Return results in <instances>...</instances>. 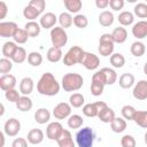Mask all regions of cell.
<instances>
[{"instance_id":"11","label":"cell","mask_w":147,"mask_h":147,"mask_svg":"<svg viewBox=\"0 0 147 147\" xmlns=\"http://www.w3.org/2000/svg\"><path fill=\"white\" fill-rule=\"evenodd\" d=\"M63 130L64 129H63V126L60 122H52L46 127V136H47L48 139L56 141L60 138V136L62 134Z\"/></svg>"},{"instance_id":"30","label":"cell","mask_w":147,"mask_h":147,"mask_svg":"<svg viewBox=\"0 0 147 147\" xmlns=\"http://www.w3.org/2000/svg\"><path fill=\"white\" fill-rule=\"evenodd\" d=\"M133 122L138 126L147 129V110H137L133 117Z\"/></svg>"},{"instance_id":"6","label":"cell","mask_w":147,"mask_h":147,"mask_svg":"<svg viewBox=\"0 0 147 147\" xmlns=\"http://www.w3.org/2000/svg\"><path fill=\"white\" fill-rule=\"evenodd\" d=\"M83 53H84V51L79 46H72V47H70L69 51L63 56V63L65 65H68V67H71L74 64H79Z\"/></svg>"},{"instance_id":"42","label":"cell","mask_w":147,"mask_h":147,"mask_svg":"<svg viewBox=\"0 0 147 147\" xmlns=\"http://www.w3.org/2000/svg\"><path fill=\"white\" fill-rule=\"evenodd\" d=\"M83 117L80 115H70V117L68 118V126L70 129H79L83 125Z\"/></svg>"},{"instance_id":"51","label":"cell","mask_w":147,"mask_h":147,"mask_svg":"<svg viewBox=\"0 0 147 147\" xmlns=\"http://www.w3.org/2000/svg\"><path fill=\"white\" fill-rule=\"evenodd\" d=\"M124 0H110L109 1V6H110V8L113 9V10H116V11H118V10H121L123 7H124Z\"/></svg>"},{"instance_id":"34","label":"cell","mask_w":147,"mask_h":147,"mask_svg":"<svg viewBox=\"0 0 147 147\" xmlns=\"http://www.w3.org/2000/svg\"><path fill=\"white\" fill-rule=\"evenodd\" d=\"M130 52H131V54H132L133 56L140 57V56H142V55L145 54V52H146V46H145V44L141 42V41H134V42H132V45H131V47H130Z\"/></svg>"},{"instance_id":"4","label":"cell","mask_w":147,"mask_h":147,"mask_svg":"<svg viewBox=\"0 0 147 147\" xmlns=\"http://www.w3.org/2000/svg\"><path fill=\"white\" fill-rule=\"evenodd\" d=\"M114 41L110 33H103L99 38V46L98 52L101 56H111L114 52Z\"/></svg>"},{"instance_id":"37","label":"cell","mask_w":147,"mask_h":147,"mask_svg":"<svg viewBox=\"0 0 147 147\" xmlns=\"http://www.w3.org/2000/svg\"><path fill=\"white\" fill-rule=\"evenodd\" d=\"M85 102V98L80 93H74L69 98V103L74 108H80Z\"/></svg>"},{"instance_id":"40","label":"cell","mask_w":147,"mask_h":147,"mask_svg":"<svg viewBox=\"0 0 147 147\" xmlns=\"http://www.w3.org/2000/svg\"><path fill=\"white\" fill-rule=\"evenodd\" d=\"M110 64L114 68H118L119 69L125 64V57L121 53H114L110 56Z\"/></svg>"},{"instance_id":"50","label":"cell","mask_w":147,"mask_h":147,"mask_svg":"<svg viewBox=\"0 0 147 147\" xmlns=\"http://www.w3.org/2000/svg\"><path fill=\"white\" fill-rule=\"evenodd\" d=\"M29 5L32 6L33 8H36L37 10H39L40 13H42L44 9H45V7H46L45 0H31V1L29 2Z\"/></svg>"},{"instance_id":"1","label":"cell","mask_w":147,"mask_h":147,"mask_svg":"<svg viewBox=\"0 0 147 147\" xmlns=\"http://www.w3.org/2000/svg\"><path fill=\"white\" fill-rule=\"evenodd\" d=\"M37 91L41 95L54 96L60 92V84L51 72H45L41 75L37 83Z\"/></svg>"},{"instance_id":"24","label":"cell","mask_w":147,"mask_h":147,"mask_svg":"<svg viewBox=\"0 0 147 147\" xmlns=\"http://www.w3.org/2000/svg\"><path fill=\"white\" fill-rule=\"evenodd\" d=\"M17 47L18 46H16V42L15 41H6L3 44V46H2V49H1L3 57H7V59H10L11 60V57H13L14 53L16 52Z\"/></svg>"},{"instance_id":"15","label":"cell","mask_w":147,"mask_h":147,"mask_svg":"<svg viewBox=\"0 0 147 147\" xmlns=\"http://www.w3.org/2000/svg\"><path fill=\"white\" fill-rule=\"evenodd\" d=\"M132 34L137 39H144L147 37V21H139L132 26Z\"/></svg>"},{"instance_id":"58","label":"cell","mask_w":147,"mask_h":147,"mask_svg":"<svg viewBox=\"0 0 147 147\" xmlns=\"http://www.w3.org/2000/svg\"><path fill=\"white\" fill-rule=\"evenodd\" d=\"M144 139H145V144L147 145V132L145 133V138H144Z\"/></svg>"},{"instance_id":"18","label":"cell","mask_w":147,"mask_h":147,"mask_svg":"<svg viewBox=\"0 0 147 147\" xmlns=\"http://www.w3.org/2000/svg\"><path fill=\"white\" fill-rule=\"evenodd\" d=\"M111 38H113V41L116 42V44H123L125 42V40L127 39V31L125 28L123 26H118V28H115L111 32Z\"/></svg>"},{"instance_id":"14","label":"cell","mask_w":147,"mask_h":147,"mask_svg":"<svg viewBox=\"0 0 147 147\" xmlns=\"http://www.w3.org/2000/svg\"><path fill=\"white\" fill-rule=\"evenodd\" d=\"M16 78L15 76L10 75V74H7V75H2L0 77V88L5 92L9 91V90H13L15 88L16 86Z\"/></svg>"},{"instance_id":"5","label":"cell","mask_w":147,"mask_h":147,"mask_svg":"<svg viewBox=\"0 0 147 147\" xmlns=\"http://www.w3.org/2000/svg\"><path fill=\"white\" fill-rule=\"evenodd\" d=\"M51 41L53 44V47L62 48L68 42V34L65 30L61 26H54L51 30Z\"/></svg>"},{"instance_id":"25","label":"cell","mask_w":147,"mask_h":147,"mask_svg":"<svg viewBox=\"0 0 147 147\" xmlns=\"http://www.w3.org/2000/svg\"><path fill=\"white\" fill-rule=\"evenodd\" d=\"M63 56V53L61 51V48H56V47H51L48 48L47 51V54H46V57L49 62L52 63H56L59 62Z\"/></svg>"},{"instance_id":"28","label":"cell","mask_w":147,"mask_h":147,"mask_svg":"<svg viewBox=\"0 0 147 147\" xmlns=\"http://www.w3.org/2000/svg\"><path fill=\"white\" fill-rule=\"evenodd\" d=\"M24 30L28 32L29 37L34 38L37 36H39V33H40V24H38L34 21L26 22V24L24 25Z\"/></svg>"},{"instance_id":"49","label":"cell","mask_w":147,"mask_h":147,"mask_svg":"<svg viewBox=\"0 0 147 147\" xmlns=\"http://www.w3.org/2000/svg\"><path fill=\"white\" fill-rule=\"evenodd\" d=\"M103 88H105V85H102L100 83H96V82H92L91 83V93L94 96L101 95L103 93Z\"/></svg>"},{"instance_id":"3","label":"cell","mask_w":147,"mask_h":147,"mask_svg":"<svg viewBox=\"0 0 147 147\" xmlns=\"http://www.w3.org/2000/svg\"><path fill=\"white\" fill-rule=\"evenodd\" d=\"M94 140L95 132L90 126H85L76 133V144L78 147H92Z\"/></svg>"},{"instance_id":"9","label":"cell","mask_w":147,"mask_h":147,"mask_svg":"<svg viewBox=\"0 0 147 147\" xmlns=\"http://www.w3.org/2000/svg\"><path fill=\"white\" fill-rule=\"evenodd\" d=\"M70 114H71V106L70 103H67V102H60L53 109V115L56 119L69 118Z\"/></svg>"},{"instance_id":"41","label":"cell","mask_w":147,"mask_h":147,"mask_svg":"<svg viewBox=\"0 0 147 147\" xmlns=\"http://www.w3.org/2000/svg\"><path fill=\"white\" fill-rule=\"evenodd\" d=\"M121 113H122V116H123V118H124V119L133 121V117H134V115H136L137 110H136V108H134V107H132V106H130V105H125V106H123V107H122Z\"/></svg>"},{"instance_id":"7","label":"cell","mask_w":147,"mask_h":147,"mask_svg":"<svg viewBox=\"0 0 147 147\" xmlns=\"http://www.w3.org/2000/svg\"><path fill=\"white\" fill-rule=\"evenodd\" d=\"M79 64L84 65L87 70H95L99 67V64H100V59H99L98 55L84 51Z\"/></svg>"},{"instance_id":"27","label":"cell","mask_w":147,"mask_h":147,"mask_svg":"<svg viewBox=\"0 0 147 147\" xmlns=\"http://www.w3.org/2000/svg\"><path fill=\"white\" fill-rule=\"evenodd\" d=\"M119 24L122 26H127V25H131L134 21V15L131 13V11H127V10H124L122 13H119L118 17H117Z\"/></svg>"},{"instance_id":"33","label":"cell","mask_w":147,"mask_h":147,"mask_svg":"<svg viewBox=\"0 0 147 147\" xmlns=\"http://www.w3.org/2000/svg\"><path fill=\"white\" fill-rule=\"evenodd\" d=\"M57 20H59L60 26L63 28L64 30L68 29V28H70L74 24V17L71 16L70 13H65V11L64 13H61L60 16L57 17Z\"/></svg>"},{"instance_id":"31","label":"cell","mask_w":147,"mask_h":147,"mask_svg":"<svg viewBox=\"0 0 147 147\" xmlns=\"http://www.w3.org/2000/svg\"><path fill=\"white\" fill-rule=\"evenodd\" d=\"M64 6L65 8L68 9V13H74V14H77L82 7H83V2L80 0H64Z\"/></svg>"},{"instance_id":"35","label":"cell","mask_w":147,"mask_h":147,"mask_svg":"<svg viewBox=\"0 0 147 147\" xmlns=\"http://www.w3.org/2000/svg\"><path fill=\"white\" fill-rule=\"evenodd\" d=\"M41 13L39 11V10H37L36 8H33L32 6H30V5H28L24 9H23V16L30 22V21H34L39 15H40Z\"/></svg>"},{"instance_id":"38","label":"cell","mask_w":147,"mask_h":147,"mask_svg":"<svg viewBox=\"0 0 147 147\" xmlns=\"http://www.w3.org/2000/svg\"><path fill=\"white\" fill-rule=\"evenodd\" d=\"M26 59H28L26 51H25L23 47L18 46L17 49H16V52L14 53V55H13V57H11V61L15 62V63H18V64H20V63H23Z\"/></svg>"},{"instance_id":"8","label":"cell","mask_w":147,"mask_h":147,"mask_svg":"<svg viewBox=\"0 0 147 147\" xmlns=\"http://www.w3.org/2000/svg\"><path fill=\"white\" fill-rule=\"evenodd\" d=\"M107 107V103L103 101H96L93 103H86L83 107V114L87 117H98L99 111Z\"/></svg>"},{"instance_id":"21","label":"cell","mask_w":147,"mask_h":147,"mask_svg":"<svg viewBox=\"0 0 147 147\" xmlns=\"http://www.w3.org/2000/svg\"><path fill=\"white\" fill-rule=\"evenodd\" d=\"M44 140V132L40 129H31L28 133V141L32 145H38Z\"/></svg>"},{"instance_id":"12","label":"cell","mask_w":147,"mask_h":147,"mask_svg":"<svg viewBox=\"0 0 147 147\" xmlns=\"http://www.w3.org/2000/svg\"><path fill=\"white\" fill-rule=\"evenodd\" d=\"M18 26L15 22H1L0 23V37L1 38H13Z\"/></svg>"},{"instance_id":"17","label":"cell","mask_w":147,"mask_h":147,"mask_svg":"<svg viewBox=\"0 0 147 147\" xmlns=\"http://www.w3.org/2000/svg\"><path fill=\"white\" fill-rule=\"evenodd\" d=\"M56 142H57L59 147H76L74 139H72V136H71L69 130H63L62 134L56 140Z\"/></svg>"},{"instance_id":"52","label":"cell","mask_w":147,"mask_h":147,"mask_svg":"<svg viewBox=\"0 0 147 147\" xmlns=\"http://www.w3.org/2000/svg\"><path fill=\"white\" fill-rule=\"evenodd\" d=\"M11 147H28V141L24 138H16L11 142Z\"/></svg>"},{"instance_id":"23","label":"cell","mask_w":147,"mask_h":147,"mask_svg":"<svg viewBox=\"0 0 147 147\" xmlns=\"http://www.w3.org/2000/svg\"><path fill=\"white\" fill-rule=\"evenodd\" d=\"M118 84L122 88H130L134 85V76L132 74H129V72H124L119 77V80H118Z\"/></svg>"},{"instance_id":"47","label":"cell","mask_w":147,"mask_h":147,"mask_svg":"<svg viewBox=\"0 0 147 147\" xmlns=\"http://www.w3.org/2000/svg\"><path fill=\"white\" fill-rule=\"evenodd\" d=\"M5 96H6V99H7L9 102H15V103H16V102L20 100V98H21L20 92H18L17 90H15V88L5 92Z\"/></svg>"},{"instance_id":"2","label":"cell","mask_w":147,"mask_h":147,"mask_svg":"<svg viewBox=\"0 0 147 147\" xmlns=\"http://www.w3.org/2000/svg\"><path fill=\"white\" fill-rule=\"evenodd\" d=\"M84 84L83 76L76 72H68L62 77L61 85L65 92H75L82 88Z\"/></svg>"},{"instance_id":"45","label":"cell","mask_w":147,"mask_h":147,"mask_svg":"<svg viewBox=\"0 0 147 147\" xmlns=\"http://www.w3.org/2000/svg\"><path fill=\"white\" fill-rule=\"evenodd\" d=\"M11 69H13V62L10 59L7 57L0 59V74L7 75Z\"/></svg>"},{"instance_id":"20","label":"cell","mask_w":147,"mask_h":147,"mask_svg":"<svg viewBox=\"0 0 147 147\" xmlns=\"http://www.w3.org/2000/svg\"><path fill=\"white\" fill-rule=\"evenodd\" d=\"M99 119L103 123H111L114 119H115V111L110 108V107H105L103 109H101L99 111V115H98Z\"/></svg>"},{"instance_id":"43","label":"cell","mask_w":147,"mask_h":147,"mask_svg":"<svg viewBox=\"0 0 147 147\" xmlns=\"http://www.w3.org/2000/svg\"><path fill=\"white\" fill-rule=\"evenodd\" d=\"M28 38H29V34L28 32L24 30V29H17V31L15 32L13 39L16 44H25L28 41Z\"/></svg>"},{"instance_id":"57","label":"cell","mask_w":147,"mask_h":147,"mask_svg":"<svg viewBox=\"0 0 147 147\" xmlns=\"http://www.w3.org/2000/svg\"><path fill=\"white\" fill-rule=\"evenodd\" d=\"M3 113H5V107H3V105H1V111H0V115L2 116V115H3Z\"/></svg>"},{"instance_id":"13","label":"cell","mask_w":147,"mask_h":147,"mask_svg":"<svg viewBox=\"0 0 147 147\" xmlns=\"http://www.w3.org/2000/svg\"><path fill=\"white\" fill-rule=\"evenodd\" d=\"M132 94L137 100H146L147 99V80L141 79L134 84Z\"/></svg>"},{"instance_id":"36","label":"cell","mask_w":147,"mask_h":147,"mask_svg":"<svg viewBox=\"0 0 147 147\" xmlns=\"http://www.w3.org/2000/svg\"><path fill=\"white\" fill-rule=\"evenodd\" d=\"M101 71H102L103 75H105L107 85H113L114 83H116V80H117V74H116V71H115L114 69H110V68H102Z\"/></svg>"},{"instance_id":"19","label":"cell","mask_w":147,"mask_h":147,"mask_svg":"<svg viewBox=\"0 0 147 147\" xmlns=\"http://www.w3.org/2000/svg\"><path fill=\"white\" fill-rule=\"evenodd\" d=\"M34 87L33 84V79L30 77H24L21 82H20V93H22L23 95H29L32 93Z\"/></svg>"},{"instance_id":"29","label":"cell","mask_w":147,"mask_h":147,"mask_svg":"<svg viewBox=\"0 0 147 147\" xmlns=\"http://www.w3.org/2000/svg\"><path fill=\"white\" fill-rule=\"evenodd\" d=\"M111 131L115 133H121L126 129V121L122 117H115V119L110 123Z\"/></svg>"},{"instance_id":"55","label":"cell","mask_w":147,"mask_h":147,"mask_svg":"<svg viewBox=\"0 0 147 147\" xmlns=\"http://www.w3.org/2000/svg\"><path fill=\"white\" fill-rule=\"evenodd\" d=\"M0 138H1V147L5 146V133H0Z\"/></svg>"},{"instance_id":"59","label":"cell","mask_w":147,"mask_h":147,"mask_svg":"<svg viewBox=\"0 0 147 147\" xmlns=\"http://www.w3.org/2000/svg\"><path fill=\"white\" fill-rule=\"evenodd\" d=\"M146 51H147V48H146Z\"/></svg>"},{"instance_id":"46","label":"cell","mask_w":147,"mask_h":147,"mask_svg":"<svg viewBox=\"0 0 147 147\" xmlns=\"http://www.w3.org/2000/svg\"><path fill=\"white\" fill-rule=\"evenodd\" d=\"M74 24L78 28V29H85L88 25V20L85 15L83 14H77L74 17Z\"/></svg>"},{"instance_id":"26","label":"cell","mask_w":147,"mask_h":147,"mask_svg":"<svg viewBox=\"0 0 147 147\" xmlns=\"http://www.w3.org/2000/svg\"><path fill=\"white\" fill-rule=\"evenodd\" d=\"M32 106H33L32 100L28 95H22L20 98V100L16 102V108L21 111H29V110H31Z\"/></svg>"},{"instance_id":"54","label":"cell","mask_w":147,"mask_h":147,"mask_svg":"<svg viewBox=\"0 0 147 147\" xmlns=\"http://www.w3.org/2000/svg\"><path fill=\"white\" fill-rule=\"evenodd\" d=\"M95 6L99 9H105L109 6V1L108 0H95Z\"/></svg>"},{"instance_id":"22","label":"cell","mask_w":147,"mask_h":147,"mask_svg":"<svg viewBox=\"0 0 147 147\" xmlns=\"http://www.w3.org/2000/svg\"><path fill=\"white\" fill-rule=\"evenodd\" d=\"M51 119V113L46 108H39L34 113V121L38 124H46Z\"/></svg>"},{"instance_id":"32","label":"cell","mask_w":147,"mask_h":147,"mask_svg":"<svg viewBox=\"0 0 147 147\" xmlns=\"http://www.w3.org/2000/svg\"><path fill=\"white\" fill-rule=\"evenodd\" d=\"M99 23L102 26H110L114 23V15L109 10H103L99 15Z\"/></svg>"},{"instance_id":"39","label":"cell","mask_w":147,"mask_h":147,"mask_svg":"<svg viewBox=\"0 0 147 147\" xmlns=\"http://www.w3.org/2000/svg\"><path fill=\"white\" fill-rule=\"evenodd\" d=\"M28 62L32 67H39L42 63V55L39 52H31L28 54Z\"/></svg>"},{"instance_id":"48","label":"cell","mask_w":147,"mask_h":147,"mask_svg":"<svg viewBox=\"0 0 147 147\" xmlns=\"http://www.w3.org/2000/svg\"><path fill=\"white\" fill-rule=\"evenodd\" d=\"M121 145H122V147H136L137 142H136V139L132 136L125 134L121 139Z\"/></svg>"},{"instance_id":"44","label":"cell","mask_w":147,"mask_h":147,"mask_svg":"<svg viewBox=\"0 0 147 147\" xmlns=\"http://www.w3.org/2000/svg\"><path fill=\"white\" fill-rule=\"evenodd\" d=\"M133 13L139 18H146L147 17V3H145V2L137 3L133 8Z\"/></svg>"},{"instance_id":"10","label":"cell","mask_w":147,"mask_h":147,"mask_svg":"<svg viewBox=\"0 0 147 147\" xmlns=\"http://www.w3.org/2000/svg\"><path fill=\"white\" fill-rule=\"evenodd\" d=\"M21 130V123L18 119L16 118H9L6 121L5 125H3V133L7 134L8 137H15L18 134Z\"/></svg>"},{"instance_id":"56","label":"cell","mask_w":147,"mask_h":147,"mask_svg":"<svg viewBox=\"0 0 147 147\" xmlns=\"http://www.w3.org/2000/svg\"><path fill=\"white\" fill-rule=\"evenodd\" d=\"M144 74L147 76V62L144 64Z\"/></svg>"},{"instance_id":"53","label":"cell","mask_w":147,"mask_h":147,"mask_svg":"<svg viewBox=\"0 0 147 147\" xmlns=\"http://www.w3.org/2000/svg\"><path fill=\"white\" fill-rule=\"evenodd\" d=\"M8 13V7L5 1H0V20L5 18Z\"/></svg>"},{"instance_id":"16","label":"cell","mask_w":147,"mask_h":147,"mask_svg":"<svg viewBox=\"0 0 147 147\" xmlns=\"http://www.w3.org/2000/svg\"><path fill=\"white\" fill-rule=\"evenodd\" d=\"M57 21H59V20H57V17H56V15L49 11V13L44 14V15L40 17L39 24H40V26L44 28V29H53V28L55 26V24H56Z\"/></svg>"}]
</instances>
